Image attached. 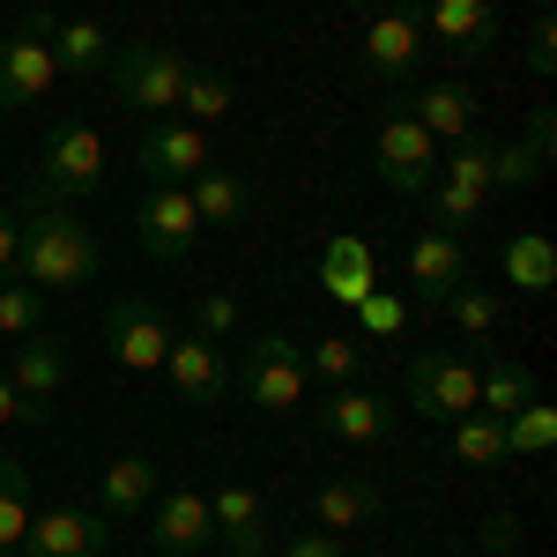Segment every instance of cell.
I'll list each match as a JSON object with an SVG mask.
<instances>
[{
    "instance_id": "6da1fadb",
    "label": "cell",
    "mask_w": 557,
    "mask_h": 557,
    "mask_svg": "<svg viewBox=\"0 0 557 557\" xmlns=\"http://www.w3.org/2000/svg\"><path fill=\"white\" fill-rule=\"evenodd\" d=\"M97 268H104V246L83 223V209L23 178V194H15V275L45 298H67V290L97 283Z\"/></svg>"
},
{
    "instance_id": "7a4b0ae2",
    "label": "cell",
    "mask_w": 557,
    "mask_h": 557,
    "mask_svg": "<svg viewBox=\"0 0 557 557\" xmlns=\"http://www.w3.org/2000/svg\"><path fill=\"white\" fill-rule=\"evenodd\" d=\"M112 97L127 104V112H149V120H178V89H186V75H194V60L178 52V45H112Z\"/></svg>"
},
{
    "instance_id": "3957f363",
    "label": "cell",
    "mask_w": 557,
    "mask_h": 557,
    "mask_svg": "<svg viewBox=\"0 0 557 557\" xmlns=\"http://www.w3.org/2000/svg\"><path fill=\"white\" fill-rule=\"evenodd\" d=\"M475 349L483 343H454V349H417L401 372V401L424 424H454L475 409Z\"/></svg>"
},
{
    "instance_id": "277c9868",
    "label": "cell",
    "mask_w": 557,
    "mask_h": 557,
    "mask_svg": "<svg viewBox=\"0 0 557 557\" xmlns=\"http://www.w3.org/2000/svg\"><path fill=\"white\" fill-rule=\"evenodd\" d=\"M431 231H469V223H483V209H491V141L483 134H469V141H454V149H438V172H431Z\"/></svg>"
},
{
    "instance_id": "5b68a950",
    "label": "cell",
    "mask_w": 557,
    "mask_h": 557,
    "mask_svg": "<svg viewBox=\"0 0 557 557\" xmlns=\"http://www.w3.org/2000/svg\"><path fill=\"white\" fill-rule=\"evenodd\" d=\"M238 386H246V401L253 409H275V417H290L305 409V343L298 335H283V327H260L246 357H238Z\"/></svg>"
},
{
    "instance_id": "8992f818",
    "label": "cell",
    "mask_w": 557,
    "mask_h": 557,
    "mask_svg": "<svg viewBox=\"0 0 557 557\" xmlns=\"http://www.w3.org/2000/svg\"><path fill=\"white\" fill-rule=\"evenodd\" d=\"M30 186L60 194V201H75V194H97V186H104V134L89 127V120H60V127L45 134Z\"/></svg>"
},
{
    "instance_id": "52a82bcc",
    "label": "cell",
    "mask_w": 557,
    "mask_h": 557,
    "mask_svg": "<svg viewBox=\"0 0 557 557\" xmlns=\"http://www.w3.org/2000/svg\"><path fill=\"white\" fill-rule=\"evenodd\" d=\"M424 0H386L380 15H372V30H364V75L372 83H409L417 67H424Z\"/></svg>"
},
{
    "instance_id": "ba28073f",
    "label": "cell",
    "mask_w": 557,
    "mask_h": 557,
    "mask_svg": "<svg viewBox=\"0 0 557 557\" xmlns=\"http://www.w3.org/2000/svg\"><path fill=\"white\" fill-rule=\"evenodd\" d=\"M104 349H112V364H127V372H157L164 349H172V320L157 312V298L127 290V298H112V312H104Z\"/></svg>"
},
{
    "instance_id": "9c48e42d",
    "label": "cell",
    "mask_w": 557,
    "mask_h": 557,
    "mask_svg": "<svg viewBox=\"0 0 557 557\" xmlns=\"http://www.w3.org/2000/svg\"><path fill=\"white\" fill-rule=\"evenodd\" d=\"M134 164L149 172V186H186L215 164L209 127H186V120H149L141 141H134Z\"/></svg>"
},
{
    "instance_id": "30bf717a",
    "label": "cell",
    "mask_w": 557,
    "mask_h": 557,
    "mask_svg": "<svg viewBox=\"0 0 557 557\" xmlns=\"http://www.w3.org/2000/svg\"><path fill=\"white\" fill-rule=\"evenodd\" d=\"M112 550V520L89 513V506H52V513H30L23 543L0 557H104Z\"/></svg>"
},
{
    "instance_id": "8fae6325",
    "label": "cell",
    "mask_w": 557,
    "mask_h": 557,
    "mask_svg": "<svg viewBox=\"0 0 557 557\" xmlns=\"http://www.w3.org/2000/svg\"><path fill=\"white\" fill-rule=\"evenodd\" d=\"M134 246L149 260H186L201 246V215L186 201V186H149L141 209H134Z\"/></svg>"
},
{
    "instance_id": "7c38bea8",
    "label": "cell",
    "mask_w": 557,
    "mask_h": 557,
    "mask_svg": "<svg viewBox=\"0 0 557 557\" xmlns=\"http://www.w3.org/2000/svg\"><path fill=\"white\" fill-rule=\"evenodd\" d=\"M8 386H15V401H23V424H52V401H60V386H67V349L52 343V335H23L15 357H8Z\"/></svg>"
},
{
    "instance_id": "4fadbf2b",
    "label": "cell",
    "mask_w": 557,
    "mask_h": 557,
    "mask_svg": "<svg viewBox=\"0 0 557 557\" xmlns=\"http://www.w3.org/2000/svg\"><path fill=\"white\" fill-rule=\"evenodd\" d=\"M372 164H380V178L394 186V194H424L431 172H438V141H431L401 104L380 120V141H372Z\"/></svg>"
},
{
    "instance_id": "5bb4252c",
    "label": "cell",
    "mask_w": 557,
    "mask_h": 557,
    "mask_svg": "<svg viewBox=\"0 0 557 557\" xmlns=\"http://www.w3.org/2000/svg\"><path fill=\"white\" fill-rule=\"evenodd\" d=\"M209 513H215V543L231 557H268L275 550V506L260 498L253 483H215Z\"/></svg>"
},
{
    "instance_id": "9a60e30c",
    "label": "cell",
    "mask_w": 557,
    "mask_h": 557,
    "mask_svg": "<svg viewBox=\"0 0 557 557\" xmlns=\"http://www.w3.org/2000/svg\"><path fill=\"white\" fill-rule=\"evenodd\" d=\"M149 543L164 557H201L215 543V513H209V491L178 483V491H157L149 498Z\"/></svg>"
},
{
    "instance_id": "2e32d148",
    "label": "cell",
    "mask_w": 557,
    "mask_h": 557,
    "mask_svg": "<svg viewBox=\"0 0 557 557\" xmlns=\"http://www.w3.org/2000/svg\"><path fill=\"white\" fill-rule=\"evenodd\" d=\"M312 424L327 431L335 446H380L394 431V394H372V386H327V401L312 409Z\"/></svg>"
},
{
    "instance_id": "e0dca14e",
    "label": "cell",
    "mask_w": 557,
    "mask_h": 557,
    "mask_svg": "<svg viewBox=\"0 0 557 557\" xmlns=\"http://www.w3.org/2000/svg\"><path fill=\"white\" fill-rule=\"evenodd\" d=\"M461 283H469V246L454 231H417L409 238V305H431L438 312Z\"/></svg>"
},
{
    "instance_id": "ac0fdd59",
    "label": "cell",
    "mask_w": 557,
    "mask_h": 557,
    "mask_svg": "<svg viewBox=\"0 0 557 557\" xmlns=\"http://www.w3.org/2000/svg\"><path fill=\"white\" fill-rule=\"evenodd\" d=\"M157 372L172 380V394L186 401V409H215L223 386H231V364H223V349H215L209 335H172V349H164Z\"/></svg>"
},
{
    "instance_id": "d6986e66",
    "label": "cell",
    "mask_w": 557,
    "mask_h": 557,
    "mask_svg": "<svg viewBox=\"0 0 557 557\" xmlns=\"http://www.w3.org/2000/svg\"><path fill=\"white\" fill-rule=\"evenodd\" d=\"M30 23L45 30V52H52V67H60V75L97 83V75L112 67V38H104V23H89V15H52V8H38Z\"/></svg>"
},
{
    "instance_id": "ffe728a7",
    "label": "cell",
    "mask_w": 557,
    "mask_h": 557,
    "mask_svg": "<svg viewBox=\"0 0 557 557\" xmlns=\"http://www.w3.org/2000/svg\"><path fill=\"white\" fill-rule=\"evenodd\" d=\"M424 38L454 60H483L498 45V0H424Z\"/></svg>"
},
{
    "instance_id": "44dd1931",
    "label": "cell",
    "mask_w": 557,
    "mask_h": 557,
    "mask_svg": "<svg viewBox=\"0 0 557 557\" xmlns=\"http://www.w3.org/2000/svg\"><path fill=\"white\" fill-rule=\"evenodd\" d=\"M550 157H557V120H550V104H535L520 141H491V194L535 186V178L550 172Z\"/></svg>"
},
{
    "instance_id": "7402d4cb",
    "label": "cell",
    "mask_w": 557,
    "mask_h": 557,
    "mask_svg": "<svg viewBox=\"0 0 557 557\" xmlns=\"http://www.w3.org/2000/svg\"><path fill=\"white\" fill-rule=\"evenodd\" d=\"M52 83H60V67H52V52H45V30L23 15V30L0 38V112H8V104H38Z\"/></svg>"
},
{
    "instance_id": "603a6c76",
    "label": "cell",
    "mask_w": 557,
    "mask_h": 557,
    "mask_svg": "<svg viewBox=\"0 0 557 557\" xmlns=\"http://www.w3.org/2000/svg\"><path fill=\"white\" fill-rule=\"evenodd\" d=\"M401 112H409V120H417V127H424L438 149H454V141H469V134H475V89L454 75V83L417 89V97H409Z\"/></svg>"
},
{
    "instance_id": "cb8c5ba5",
    "label": "cell",
    "mask_w": 557,
    "mask_h": 557,
    "mask_svg": "<svg viewBox=\"0 0 557 557\" xmlns=\"http://www.w3.org/2000/svg\"><path fill=\"white\" fill-rule=\"evenodd\" d=\"M320 290L335 305H357L364 290H380V260H372V246H364L357 231H335V238L320 246Z\"/></svg>"
},
{
    "instance_id": "d4e9b609",
    "label": "cell",
    "mask_w": 557,
    "mask_h": 557,
    "mask_svg": "<svg viewBox=\"0 0 557 557\" xmlns=\"http://www.w3.org/2000/svg\"><path fill=\"white\" fill-rule=\"evenodd\" d=\"M149 498H157V461H149V454L104 461V483H97V513L104 520H141Z\"/></svg>"
},
{
    "instance_id": "484cf974",
    "label": "cell",
    "mask_w": 557,
    "mask_h": 557,
    "mask_svg": "<svg viewBox=\"0 0 557 557\" xmlns=\"http://www.w3.org/2000/svg\"><path fill=\"white\" fill-rule=\"evenodd\" d=\"M528 401H535V372L513 364V357H498V349H475V409L506 424V417L528 409Z\"/></svg>"
},
{
    "instance_id": "4316f807",
    "label": "cell",
    "mask_w": 557,
    "mask_h": 557,
    "mask_svg": "<svg viewBox=\"0 0 557 557\" xmlns=\"http://www.w3.org/2000/svg\"><path fill=\"white\" fill-rule=\"evenodd\" d=\"M380 513H386V498H380V483H364V475H335V483L312 491V520L327 535H349V528H364V520H380Z\"/></svg>"
},
{
    "instance_id": "83f0119b",
    "label": "cell",
    "mask_w": 557,
    "mask_h": 557,
    "mask_svg": "<svg viewBox=\"0 0 557 557\" xmlns=\"http://www.w3.org/2000/svg\"><path fill=\"white\" fill-rule=\"evenodd\" d=\"M186 201H194V215H201V231H231V223H246V209H253V186L238 172H223V164H209L201 178H186Z\"/></svg>"
},
{
    "instance_id": "f1b7e54d",
    "label": "cell",
    "mask_w": 557,
    "mask_h": 557,
    "mask_svg": "<svg viewBox=\"0 0 557 557\" xmlns=\"http://www.w3.org/2000/svg\"><path fill=\"white\" fill-rule=\"evenodd\" d=\"M498 268H506V283H513L520 298H550L557 290V246L543 231H513L506 253H498Z\"/></svg>"
},
{
    "instance_id": "f546056e",
    "label": "cell",
    "mask_w": 557,
    "mask_h": 557,
    "mask_svg": "<svg viewBox=\"0 0 557 557\" xmlns=\"http://www.w3.org/2000/svg\"><path fill=\"white\" fill-rule=\"evenodd\" d=\"M454 461L461 469H506L513 454H506V424L498 417H483V409H469V417H454Z\"/></svg>"
},
{
    "instance_id": "4dcf8cb0",
    "label": "cell",
    "mask_w": 557,
    "mask_h": 557,
    "mask_svg": "<svg viewBox=\"0 0 557 557\" xmlns=\"http://www.w3.org/2000/svg\"><path fill=\"white\" fill-rule=\"evenodd\" d=\"M550 446H557V409L535 394L528 409H513V417H506V454H513V461H543Z\"/></svg>"
},
{
    "instance_id": "1f68e13d",
    "label": "cell",
    "mask_w": 557,
    "mask_h": 557,
    "mask_svg": "<svg viewBox=\"0 0 557 557\" xmlns=\"http://www.w3.org/2000/svg\"><path fill=\"white\" fill-rule=\"evenodd\" d=\"M30 528V469L15 454H0V550H15Z\"/></svg>"
},
{
    "instance_id": "d6a6232c",
    "label": "cell",
    "mask_w": 557,
    "mask_h": 557,
    "mask_svg": "<svg viewBox=\"0 0 557 557\" xmlns=\"http://www.w3.org/2000/svg\"><path fill=\"white\" fill-rule=\"evenodd\" d=\"M178 112H186V127H209L231 112V75H215V67H194L186 89H178Z\"/></svg>"
},
{
    "instance_id": "836d02e7",
    "label": "cell",
    "mask_w": 557,
    "mask_h": 557,
    "mask_svg": "<svg viewBox=\"0 0 557 557\" xmlns=\"http://www.w3.org/2000/svg\"><path fill=\"white\" fill-rule=\"evenodd\" d=\"M38 327H45V290H30L23 275H8V283H0V335L23 343V335H38Z\"/></svg>"
},
{
    "instance_id": "e575fe53",
    "label": "cell",
    "mask_w": 557,
    "mask_h": 557,
    "mask_svg": "<svg viewBox=\"0 0 557 557\" xmlns=\"http://www.w3.org/2000/svg\"><path fill=\"white\" fill-rule=\"evenodd\" d=\"M349 312H357V335H372V343H401V327H409V298H394V290H364Z\"/></svg>"
},
{
    "instance_id": "d590c367",
    "label": "cell",
    "mask_w": 557,
    "mask_h": 557,
    "mask_svg": "<svg viewBox=\"0 0 557 557\" xmlns=\"http://www.w3.org/2000/svg\"><path fill=\"white\" fill-rule=\"evenodd\" d=\"M438 312H454V327H461L469 343H483V335L498 327V312H506V305H498V290H475V283H461V290L438 305Z\"/></svg>"
},
{
    "instance_id": "8d00e7d4",
    "label": "cell",
    "mask_w": 557,
    "mask_h": 557,
    "mask_svg": "<svg viewBox=\"0 0 557 557\" xmlns=\"http://www.w3.org/2000/svg\"><path fill=\"white\" fill-rule=\"evenodd\" d=\"M305 380L349 386V380H357V343H349V335H327V343H312V349H305Z\"/></svg>"
},
{
    "instance_id": "74e56055",
    "label": "cell",
    "mask_w": 557,
    "mask_h": 557,
    "mask_svg": "<svg viewBox=\"0 0 557 557\" xmlns=\"http://www.w3.org/2000/svg\"><path fill=\"white\" fill-rule=\"evenodd\" d=\"M194 335H209V343H231V335H238V298H231V290H209V298L194 305Z\"/></svg>"
},
{
    "instance_id": "f35d334b",
    "label": "cell",
    "mask_w": 557,
    "mask_h": 557,
    "mask_svg": "<svg viewBox=\"0 0 557 557\" xmlns=\"http://www.w3.org/2000/svg\"><path fill=\"white\" fill-rule=\"evenodd\" d=\"M520 543H528V528H520L513 513H491L483 528H475V550L483 557H520Z\"/></svg>"
},
{
    "instance_id": "ab89813d",
    "label": "cell",
    "mask_w": 557,
    "mask_h": 557,
    "mask_svg": "<svg viewBox=\"0 0 557 557\" xmlns=\"http://www.w3.org/2000/svg\"><path fill=\"white\" fill-rule=\"evenodd\" d=\"M283 557H349V550H343V535H327V528H298L283 543Z\"/></svg>"
},
{
    "instance_id": "60d3db41",
    "label": "cell",
    "mask_w": 557,
    "mask_h": 557,
    "mask_svg": "<svg viewBox=\"0 0 557 557\" xmlns=\"http://www.w3.org/2000/svg\"><path fill=\"white\" fill-rule=\"evenodd\" d=\"M528 67H535V75L557 67V23L550 15H535V30H528Z\"/></svg>"
},
{
    "instance_id": "b9f144b4",
    "label": "cell",
    "mask_w": 557,
    "mask_h": 557,
    "mask_svg": "<svg viewBox=\"0 0 557 557\" xmlns=\"http://www.w3.org/2000/svg\"><path fill=\"white\" fill-rule=\"evenodd\" d=\"M0 275H15V209H0Z\"/></svg>"
},
{
    "instance_id": "7bdbcfd3",
    "label": "cell",
    "mask_w": 557,
    "mask_h": 557,
    "mask_svg": "<svg viewBox=\"0 0 557 557\" xmlns=\"http://www.w3.org/2000/svg\"><path fill=\"white\" fill-rule=\"evenodd\" d=\"M0 424H23V401H15V386H8V364H0Z\"/></svg>"
},
{
    "instance_id": "ee69618b",
    "label": "cell",
    "mask_w": 557,
    "mask_h": 557,
    "mask_svg": "<svg viewBox=\"0 0 557 557\" xmlns=\"http://www.w3.org/2000/svg\"><path fill=\"white\" fill-rule=\"evenodd\" d=\"M335 8H386V0H335Z\"/></svg>"
},
{
    "instance_id": "f6af8a7d",
    "label": "cell",
    "mask_w": 557,
    "mask_h": 557,
    "mask_svg": "<svg viewBox=\"0 0 557 557\" xmlns=\"http://www.w3.org/2000/svg\"><path fill=\"white\" fill-rule=\"evenodd\" d=\"M528 8H550V0H528Z\"/></svg>"
},
{
    "instance_id": "bcb514c9",
    "label": "cell",
    "mask_w": 557,
    "mask_h": 557,
    "mask_svg": "<svg viewBox=\"0 0 557 557\" xmlns=\"http://www.w3.org/2000/svg\"><path fill=\"white\" fill-rule=\"evenodd\" d=\"M461 557H483V550H461Z\"/></svg>"
}]
</instances>
